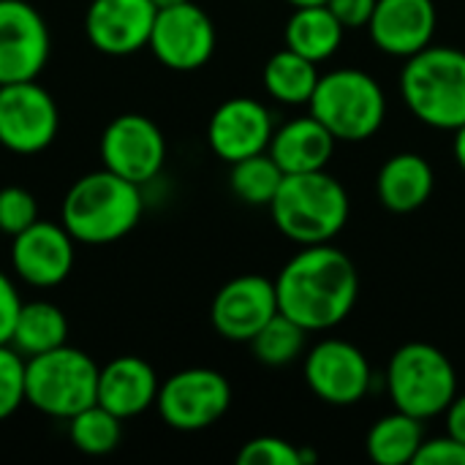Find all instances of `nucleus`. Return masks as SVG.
I'll use <instances>...</instances> for the list:
<instances>
[{
	"label": "nucleus",
	"mask_w": 465,
	"mask_h": 465,
	"mask_svg": "<svg viewBox=\"0 0 465 465\" xmlns=\"http://www.w3.org/2000/svg\"><path fill=\"white\" fill-rule=\"evenodd\" d=\"M278 311L308 332H327L349 319L360 297L354 262L330 242L302 245L275 278Z\"/></svg>",
	"instance_id": "1"
},
{
	"label": "nucleus",
	"mask_w": 465,
	"mask_h": 465,
	"mask_svg": "<svg viewBox=\"0 0 465 465\" xmlns=\"http://www.w3.org/2000/svg\"><path fill=\"white\" fill-rule=\"evenodd\" d=\"M144 210L142 185L98 169L79 177L63 199V226L76 242H117L139 223Z\"/></svg>",
	"instance_id": "2"
},
{
	"label": "nucleus",
	"mask_w": 465,
	"mask_h": 465,
	"mask_svg": "<svg viewBox=\"0 0 465 465\" xmlns=\"http://www.w3.org/2000/svg\"><path fill=\"white\" fill-rule=\"evenodd\" d=\"M349 193L327 169L286 174L270 202L278 232L297 245L335 240L349 221Z\"/></svg>",
	"instance_id": "3"
},
{
	"label": "nucleus",
	"mask_w": 465,
	"mask_h": 465,
	"mask_svg": "<svg viewBox=\"0 0 465 465\" xmlns=\"http://www.w3.org/2000/svg\"><path fill=\"white\" fill-rule=\"evenodd\" d=\"M401 95L409 112L439 131L465 125V52L458 46H425L406 57Z\"/></svg>",
	"instance_id": "4"
},
{
	"label": "nucleus",
	"mask_w": 465,
	"mask_h": 465,
	"mask_svg": "<svg viewBox=\"0 0 465 465\" xmlns=\"http://www.w3.org/2000/svg\"><path fill=\"white\" fill-rule=\"evenodd\" d=\"M308 106L338 142H365L387 117L384 87L362 68H335L322 74Z\"/></svg>",
	"instance_id": "5"
},
{
	"label": "nucleus",
	"mask_w": 465,
	"mask_h": 465,
	"mask_svg": "<svg viewBox=\"0 0 465 465\" xmlns=\"http://www.w3.org/2000/svg\"><path fill=\"white\" fill-rule=\"evenodd\" d=\"M392 406L422 422L441 417L458 395V371L452 360L433 343L401 346L384 373Z\"/></svg>",
	"instance_id": "6"
},
{
	"label": "nucleus",
	"mask_w": 465,
	"mask_h": 465,
	"mask_svg": "<svg viewBox=\"0 0 465 465\" xmlns=\"http://www.w3.org/2000/svg\"><path fill=\"white\" fill-rule=\"evenodd\" d=\"M98 365L79 349L63 343L27 357L25 403L52 420H71L98 401Z\"/></svg>",
	"instance_id": "7"
},
{
	"label": "nucleus",
	"mask_w": 465,
	"mask_h": 465,
	"mask_svg": "<svg viewBox=\"0 0 465 465\" xmlns=\"http://www.w3.org/2000/svg\"><path fill=\"white\" fill-rule=\"evenodd\" d=\"M232 406L229 379L213 368H188L166 379L158 390L155 409L161 420L180 433L213 428Z\"/></svg>",
	"instance_id": "8"
},
{
	"label": "nucleus",
	"mask_w": 465,
	"mask_h": 465,
	"mask_svg": "<svg viewBox=\"0 0 465 465\" xmlns=\"http://www.w3.org/2000/svg\"><path fill=\"white\" fill-rule=\"evenodd\" d=\"M302 376L308 390L327 406H354L373 390V368L362 349L341 338H324L305 351Z\"/></svg>",
	"instance_id": "9"
},
{
	"label": "nucleus",
	"mask_w": 465,
	"mask_h": 465,
	"mask_svg": "<svg viewBox=\"0 0 465 465\" xmlns=\"http://www.w3.org/2000/svg\"><path fill=\"white\" fill-rule=\"evenodd\" d=\"M60 128V112L35 79L0 84V144L16 155L46 150Z\"/></svg>",
	"instance_id": "10"
},
{
	"label": "nucleus",
	"mask_w": 465,
	"mask_h": 465,
	"mask_svg": "<svg viewBox=\"0 0 465 465\" xmlns=\"http://www.w3.org/2000/svg\"><path fill=\"white\" fill-rule=\"evenodd\" d=\"M153 54L172 71H196L215 52V25L196 3L158 8L150 33Z\"/></svg>",
	"instance_id": "11"
},
{
	"label": "nucleus",
	"mask_w": 465,
	"mask_h": 465,
	"mask_svg": "<svg viewBox=\"0 0 465 465\" xmlns=\"http://www.w3.org/2000/svg\"><path fill=\"white\" fill-rule=\"evenodd\" d=\"M104 169L144 185L158 177L166 161V139L144 114H120L101 134Z\"/></svg>",
	"instance_id": "12"
},
{
	"label": "nucleus",
	"mask_w": 465,
	"mask_h": 465,
	"mask_svg": "<svg viewBox=\"0 0 465 465\" xmlns=\"http://www.w3.org/2000/svg\"><path fill=\"white\" fill-rule=\"evenodd\" d=\"M49 46V30L38 8L25 0H0V84L38 79Z\"/></svg>",
	"instance_id": "13"
},
{
	"label": "nucleus",
	"mask_w": 465,
	"mask_h": 465,
	"mask_svg": "<svg viewBox=\"0 0 465 465\" xmlns=\"http://www.w3.org/2000/svg\"><path fill=\"white\" fill-rule=\"evenodd\" d=\"M278 292L275 281L264 275H240L223 283L213 300L210 319L221 338L234 343H251L253 335L275 316Z\"/></svg>",
	"instance_id": "14"
},
{
	"label": "nucleus",
	"mask_w": 465,
	"mask_h": 465,
	"mask_svg": "<svg viewBox=\"0 0 465 465\" xmlns=\"http://www.w3.org/2000/svg\"><path fill=\"white\" fill-rule=\"evenodd\" d=\"M11 240V267L27 286L52 289L71 275L76 240L63 223L38 218L30 229Z\"/></svg>",
	"instance_id": "15"
},
{
	"label": "nucleus",
	"mask_w": 465,
	"mask_h": 465,
	"mask_svg": "<svg viewBox=\"0 0 465 465\" xmlns=\"http://www.w3.org/2000/svg\"><path fill=\"white\" fill-rule=\"evenodd\" d=\"M155 14L153 0H93L84 14V33L98 52L125 57L150 44Z\"/></svg>",
	"instance_id": "16"
},
{
	"label": "nucleus",
	"mask_w": 465,
	"mask_h": 465,
	"mask_svg": "<svg viewBox=\"0 0 465 465\" xmlns=\"http://www.w3.org/2000/svg\"><path fill=\"white\" fill-rule=\"evenodd\" d=\"M275 134V123L270 109L248 95H237L223 101L207 125V142L213 153L226 161L237 163L248 155L264 153Z\"/></svg>",
	"instance_id": "17"
},
{
	"label": "nucleus",
	"mask_w": 465,
	"mask_h": 465,
	"mask_svg": "<svg viewBox=\"0 0 465 465\" xmlns=\"http://www.w3.org/2000/svg\"><path fill=\"white\" fill-rule=\"evenodd\" d=\"M436 25L433 0H376L368 33L384 54L406 60L433 44Z\"/></svg>",
	"instance_id": "18"
},
{
	"label": "nucleus",
	"mask_w": 465,
	"mask_h": 465,
	"mask_svg": "<svg viewBox=\"0 0 465 465\" xmlns=\"http://www.w3.org/2000/svg\"><path fill=\"white\" fill-rule=\"evenodd\" d=\"M161 381L142 357H117L98 371V401L123 422L144 414L158 401Z\"/></svg>",
	"instance_id": "19"
},
{
	"label": "nucleus",
	"mask_w": 465,
	"mask_h": 465,
	"mask_svg": "<svg viewBox=\"0 0 465 465\" xmlns=\"http://www.w3.org/2000/svg\"><path fill=\"white\" fill-rule=\"evenodd\" d=\"M335 144L338 139L313 114H308V117H294L281 128H275L267 153L275 158L283 174H300V172L327 169Z\"/></svg>",
	"instance_id": "20"
},
{
	"label": "nucleus",
	"mask_w": 465,
	"mask_h": 465,
	"mask_svg": "<svg viewBox=\"0 0 465 465\" xmlns=\"http://www.w3.org/2000/svg\"><path fill=\"white\" fill-rule=\"evenodd\" d=\"M436 185L433 166L420 153H398L384 161L376 177V193L390 213L409 215L428 204Z\"/></svg>",
	"instance_id": "21"
},
{
	"label": "nucleus",
	"mask_w": 465,
	"mask_h": 465,
	"mask_svg": "<svg viewBox=\"0 0 465 465\" xmlns=\"http://www.w3.org/2000/svg\"><path fill=\"white\" fill-rule=\"evenodd\" d=\"M346 27L338 22V16L330 11V5H302L294 8V14L286 22V46L294 49L297 54L324 63L330 60L341 41H343Z\"/></svg>",
	"instance_id": "22"
},
{
	"label": "nucleus",
	"mask_w": 465,
	"mask_h": 465,
	"mask_svg": "<svg viewBox=\"0 0 465 465\" xmlns=\"http://www.w3.org/2000/svg\"><path fill=\"white\" fill-rule=\"evenodd\" d=\"M422 441H425L422 420L395 409L392 414L376 420V425L368 430L365 450H368V458L373 463L406 465L417 460Z\"/></svg>",
	"instance_id": "23"
},
{
	"label": "nucleus",
	"mask_w": 465,
	"mask_h": 465,
	"mask_svg": "<svg viewBox=\"0 0 465 465\" xmlns=\"http://www.w3.org/2000/svg\"><path fill=\"white\" fill-rule=\"evenodd\" d=\"M65 338H68V322H65V313L57 305L44 302V300L22 302L16 324H14L11 346L25 360L63 346Z\"/></svg>",
	"instance_id": "24"
},
{
	"label": "nucleus",
	"mask_w": 465,
	"mask_h": 465,
	"mask_svg": "<svg viewBox=\"0 0 465 465\" xmlns=\"http://www.w3.org/2000/svg\"><path fill=\"white\" fill-rule=\"evenodd\" d=\"M319 63L297 54L294 49H281L275 52L267 65H264V90L270 98L286 104V106H302L311 101L316 84H319Z\"/></svg>",
	"instance_id": "25"
},
{
	"label": "nucleus",
	"mask_w": 465,
	"mask_h": 465,
	"mask_svg": "<svg viewBox=\"0 0 465 465\" xmlns=\"http://www.w3.org/2000/svg\"><path fill=\"white\" fill-rule=\"evenodd\" d=\"M283 177H286L283 169L264 150V153H256V155H248V158L232 163L229 185L240 202H245L251 207H270Z\"/></svg>",
	"instance_id": "26"
},
{
	"label": "nucleus",
	"mask_w": 465,
	"mask_h": 465,
	"mask_svg": "<svg viewBox=\"0 0 465 465\" xmlns=\"http://www.w3.org/2000/svg\"><path fill=\"white\" fill-rule=\"evenodd\" d=\"M308 330L292 322L283 313H275L251 341L253 357L267 365V368H286L305 357V343H308Z\"/></svg>",
	"instance_id": "27"
},
{
	"label": "nucleus",
	"mask_w": 465,
	"mask_h": 465,
	"mask_svg": "<svg viewBox=\"0 0 465 465\" xmlns=\"http://www.w3.org/2000/svg\"><path fill=\"white\" fill-rule=\"evenodd\" d=\"M68 436H71V444L84 455H93V458L109 455L117 450L123 439V420L114 417L101 403H93L68 420Z\"/></svg>",
	"instance_id": "28"
},
{
	"label": "nucleus",
	"mask_w": 465,
	"mask_h": 465,
	"mask_svg": "<svg viewBox=\"0 0 465 465\" xmlns=\"http://www.w3.org/2000/svg\"><path fill=\"white\" fill-rule=\"evenodd\" d=\"M316 460V452L297 447L278 436H259L242 444L237 452L240 465H308Z\"/></svg>",
	"instance_id": "29"
},
{
	"label": "nucleus",
	"mask_w": 465,
	"mask_h": 465,
	"mask_svg": "<svg viewBox=\"0 0 465 465\" xmlns=\"http://www.w3.org/2000/svg\"><path fill=\"white\" fill-rule=\"evenodd\" d=\"M25 357L11 346H0V422L14 417L25 403Z\"/></svg>",
	"instance_id": "30"
},
{
	"label": "nucleus",
	"mask_w": 465,
	"mask_h": 465,
	"mask_svg": "<svg viewBox=\"0 0 465 465\" xmlns=\"http://www.w3.org/2000/svg\"><path fill=\"white\" fill-rule=\"evenodd\" d=\"M38 221V202L30 191L19 185L0 188V232L16 237Z\"/></svg>",
	"instance_id": "31"
},
{
	"label": "nucleus",
	"mask_w": 465,
	"mask_h": 465,
	"mask_svg": "<svg viewBox=\"0 0 465 465\" xmlns=\"http://www.w3.org/2000/svg\"><path fill=\"white\" fill-rule=\"evenodd\" d=\"M414 465H465V444L450 433L439 439H425Z\"/></svg>",
	"instance_id": "32"
},
{
	"label": "nucleus",
	"mask_w": 465,
	"mask_h": 465,
	"mask_svg": "<svg viewBox=\"0 0 465 465\" xmlns=\"http://www.w3.org/2000/svg\"><path fill=\"white\" fill-rule=\"evenodd\" d=\"M19 308H22V300H19L16 286L11 283V278L5 272H0V346L11 343Z\"/></svg>",
	"instance_id": "33"
},
{
	"label": "nucleus",
	"mask_w": 465,
	"mask_h": 465,
	"mask_svg": "<svg viewBox=\"0 0 465 465\" xmlns=\"http://www.w3.org/2000/svg\"><path fill=\"white\" fill-rule=\"evenodd\" d=\"M327 5L346 30H354V27H368L376 0H327Z\"/></svg>",
	"instance_id": "34"
},
{
	"label": "nucleus",
	"mask_w": 465,
	"mask_h": 465,
	"mask_svg": "<svg viewBox=\"0 0 465 465\" xmlns=\"http://www.w3.org/2000/svg\"><path fill=\"white\" fill-rule=\"evenodd\" d=\"M444 422H447V433L452 439H458L460 444H465V392L455 395V401L447 406V411L441 414Z\"/></svg>",
	"instance_id": "35"
},
{
	"label": "nucleus",
	"mask_w": 465,
	"mask_h": 465,
	"mask_svg": "<svg viewBox=\"0 0 465 465\" xmlns=\"http://www.w3.org/2000/svg\"><path fill=\"white\" fill-rule=\"evenodd\" d=\"M452 155L458 161V166L465 172V125L455 128V142H452Z\"/></svg>",
	"instance_id": "36"
},
{
	"label": "nucleus",
	"mask_w": 465,
	"mask_h": 465,
	"mask_svg": "<svg viewBox=\"0 0 465 465\" xmlns=\"http://www.w3.org/2000/svg\"><path fill=\"white\" fill-rule=\"evenodd\" d=\"M286 3H292L294 8H302V5H324L327 0H286Z\"/></svg>",
	"instance_id": "37"
},
{
	"label": "nucleus",
	"mask_w": 465,
	"mask_h": 465,
	"mask_svg": "<svg viewBox=\"0 0 465 465\" xmlns=\"http://www.w3.org/2000/svg\"><path fill=\"white\" fill-rule=\"evenodd\" d=\"M158 8H166V5H177V3H185V0H153Z\"/></svg>",
	"instance_id": "38"
}]
</instances>
